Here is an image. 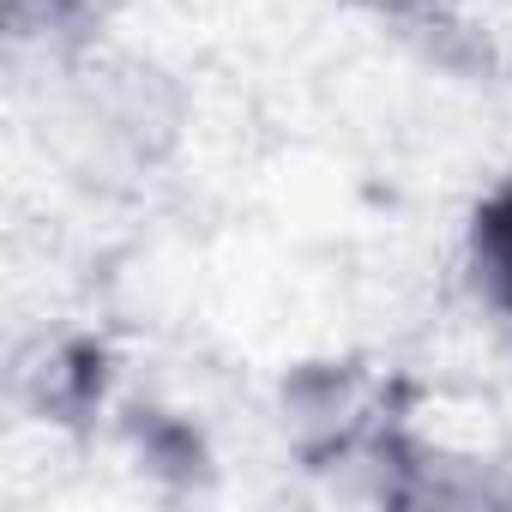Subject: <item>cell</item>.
I'll use <instances>...</instances> for the list:
<instances>
[{
  "mask_svg": "<svg viewBox=\"0 0 512 512\" xmlns=\"http://www.w3.org/2000/svg\"><path fill=\"white\" fill-rule=\"evenodd\" d=\"M344 7H356L368 19H386V25H422V19H434L446 7V0H344Z\"/></svg>",
  "mask_w": 512,
  "mask_h": 512,
  "instance_id": "5b68a950",
  "label": "cell"
},
{
  "mask_svg": "<svg viewBox=\"0 0 512 512\" xmlns=\"http://www.w3.org/2000/svg\"><path fill=\"white\" fill-rule=\"evenodd\" d=\"M109 386H115V356L91 332H37L13 356V380H7L19 416L43 428L97 422L109 404Z\"/></svg>",
  "mask_w": 512,
  "mask_h": 512,
  "instance_id": "7a4b0ae2",
  "label": "cell"
},
{
  "mask_svg": "<svg viewBox=\"0 0 512 512\" xmlns=\"http://www.w3.org/2000/svg\"><path fill=\"white\" fill-rule=\"evenodd\" d=\"M13 61L73 67L97 37V0H0Z\"/></svg>",
  "mask_w": 512,
  "mask_h": 512,
  "instance_id": "277c9868",
  "label": "cell"
},
{
  "mask_svg": "<svg viewBox=\"0 0 512 512\" xmlns=\"http://www.w3.org/2000/svg\"><path fill=\"white\" fill-rule=\"evenodd\" d=\"M464 272L476 302L512 332V169L494 175L464 217Z\"/></svg>",
  "mask_w": 512,
  "mask_h": 512,
  "instance_id": "3957f363",
  "label": "cell"
},
{
  "mask_svg": "<svg viewBox=\"0 0 512 512\" xmlns=\"http://www.w3.org/2000/svg\"><path fill=\"white\" fill-rule=\"evenodd\" d=\"M284 440L302 470L338 494L428 500V446L410 422V386L374 362H302L284 380Z\"/></svg>",
  "mask_w": 512,
  "mask_h": 512,
  "instance_id": "6da1fadb",
  "label": "cell"
}]
</instances>
